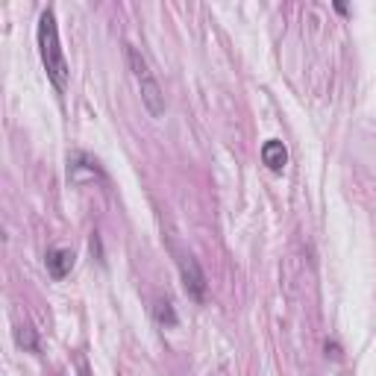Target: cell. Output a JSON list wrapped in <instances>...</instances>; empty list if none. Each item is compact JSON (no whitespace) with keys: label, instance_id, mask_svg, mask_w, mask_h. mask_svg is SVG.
<instances>
[{"label":"cell","instance_id":"6da1fadb","mask_svg":"<svg viewBox=\"0 0 376 376\" xmlns=\"http://www.w3.org/2000/svg\"><path fill=\"white\" fill-rule=\"evenodd\" d=\"M39 53H42V65L47 71L50 83H53L59 92H65L68 62H65V53H62V44H59V27H56L53 9H44L39 18Z\"/></svg>","mask_w":376,"mask_h":376},{"label":"cell","instance_id":"7a4b0ae2","mask_svg":"<svg viewBox=\"0 0 376 376\" xmlns=\"http://www.w3.org/2000/svg\"><path fill=\"white\" fill-rule=\"evenodd\" d=\"M127 62H130V71H133V77L139 80V89H142V103L144 109L150 112V118H159V115H165V94H162L159 89V83L156 77L150 74L147 68V59L135 50L133 44H127Z\"/></svg>","mask_w":376,"mask_h":376},{"label":"cell","instance_id":"3957f363","mask_svg":"<svg viewBox=\"0 0 376 376\" xmlns=\"http://www.w3.org/2000/svg\"><path fill=\"white\" fill-rule=\"evenodd\" d=\"M177 268H180V277H182V288L185 294L194 300V303H203L206 300V273L200 268V262L191 253H177Z\"/></svg>","mask_w":376,"mask_h":376},{"label":"cell","instance_id":"277c9868","mask_svg":"<svg viewBox=\"0 0 376 376\" xmlns=\"http://www.w3.org/2000/svg\"><path fill=\"white\" fill-rule=\"evenodd\" d=\"M74 262H77V256L71 253V250L65 247H56V250H47V259H44V265H47V273L53 280H65L71 268H74Z\"/></svg>","mask_w":376,"mask_h":376},{"label":"cell","instance_id":"5b68a950","mask_svg":"<svg viewBox=\"0 0 376 376\" xmlns=\"http://www.w3.org/2000/svg\"><path fill=\"white\" fill-rule=\"evenodd\" d=\"M262 162H265V165H268L273 173H280V171L288 165V150H285V144L277 142V139L265 142V144H262Z\"/></svg>","mask_w":376,"mask_h":376},{"label":"cell","instance_id":"8992f818","mask_svg":"<svg viewBox=\"0 0 376 376\" xmlns=\"http://www.w3.org/2000/svg\"><path fill=\"white\" fill-rule=\"evenodd\" d=\"M15 344L21 350H27V353H39V335H35V330L27 327V323L15 330Z\"/></svg>","mask_w":376,"mask_h":376},{"label":"cell","instance_id":"52a82bcc","mask_svg":"<svg viewBox=\"0 0 376 376\" xmlns=\"http://www.w3.org/2000/svg\"><path fill=\"white\" fill-rule=\"evenodd\" d=\"M153 315H156L159 323H165V327H177V311H173V306L168 303V300H159Z\"/></svg>","mask_w":376,"mask_h":376},{"label":"cell","instance_id":"ba28073f","mask_svg":"<svg viewBox=\"0 0 376 376\" xmlns=\"http://www.w3.org/2000/svg\"><path fill=\"white\" fill-rule=\"evenodd\" d=\"M327 353H330L332 359H338V356H341V350H338V344H330V341H327Z\"/></svg>","mask_w":376,"mask_h":376}]
</instances>
